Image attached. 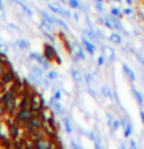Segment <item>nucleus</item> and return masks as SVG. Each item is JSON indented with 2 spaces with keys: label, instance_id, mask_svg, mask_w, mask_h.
Wrapping results in <instances>:
<instances>
[{
  "label": "nucleus",
  "instance_id": "obj_9",
  "mask_svg": "<svg viewBox=\"0 0 144 149\" xmlns=\"http://www.w3.org/2000/svg\"><path fill=\"white\" fill-rule=\"evenodd\" d=\"M32 57H35V58H37V61H38L39 64H42V65H44V67H48V63H45V61H44V58L41 57L39 54H34Z\"/></svg>",
  "mask_w": 144,
  "mask_h": 149
},
{
  "label": "nucleus",
  "instance_id": "obj_16",
  "mask_svg": "<svg viewBox=\"0 0 144 149\" xmlns=\"http://www.w3.org/2000/svg\"><path fill=\"white\" fill-rule=\"evenodd\" d=\"M65 121H66V131H67V132H70V131H72V125H70V123L67 121V118H66Z\"/></svg>",
  "mask_w": 144,
  "mask_h": 149
},
{
  "label": "nucleus",
  "instance_id": "obj_22",
  "mask_svg": "<svg viewBox=\"0 0 144 149\" xmlns=\"http://www.w3.org/2000/svg\"><path fill=\"white\" fill-rule=\"evenodd\" d=\"M0 8H1V1H0Z\"/></svg>",
  "mask_w": 144,
  "mask_h": 149
},
{
  "label": "nucleus",
  "instance_id": "obj_15",
  "mask_svg": "<svg viewBox=\"0 0 144 149\" xmlns=\"http://www.w3.org/2000/svg\"><path fill=\"white\" fill-rule=\"evenodd\" d=\"M18 45L21 46V47H22V49H24V47H28V42H27V40H20V42H18Z\"/></svg>",
  "mask_w": 144,
  "mask_h": 149
},
{
  "label": "nucleus",
  "instance_id": "obj_4",
  "mask_svg": "<svg viewBox=\"0 0 144 149\" xmlns=\"http://www.w3.org/2000/svg\"><path fill=\"white\" fill-rule=\"evenodd\" d=\"M35 148H41V149H48V148H56L58 146V142L53 141V136H41V138H37L35 141Z\"/></svg>",
  "mask_w": 144,
  "mask_h": 149
},
{
  "label": "nucleus",
  "instance_id": "obj_11",
  "mask_svg": "<svg viewBox=\"0 0 144 149\" xmlns=\"http://www.w3.org/2000/svg\"><path fill=\"white\" fill-rule=\"evenodd\" d=\"M69 6L73 7V8H77V7L80 6L79 0H69Z\"/></svg>",
  "mask_w": 144,
  "mask_h": 149
},
{
  "label": "nucleus",
  "instance_id": "obj_10",
  "mask_svg": "<svg viewBox=\"0 0 144 149\" xmlns=\"http://www.w3.org/2000/svg\"><path fill=\"white\" fill-rule=\"evenodd\" d=\"M52 103H53V107H55L56 110L59 111V113H65V110H63V107L60 106V103H59V102H55V100H53Z\"/></svg>",
  "mask_w": 144,
  "mask_h": 149
},
{
  "label": "nucleus",
  "instance_id": "obj_7",
  "mask_svg": "<svg viewBox=\"0 0 144 149\" xmlns=\"http://www.w3.org/2000/svg\"><path fill=\"white\" fill-rule=\"evenodd\" d=\"M123 71H124V74L127 75V78H129L130 81H134V79H136V75H134V74H133V71L129 68V65L123 64Z\"/></svg>",
  "mask_w": 144,
  "mask_h": 149
},
{
  "label": "nucleus",
  "instance_id": "obj_2",
  "mask_svg": "<svg viewBox=\"0 0 144 149\" xmlns=\"http://www.w3.org/2000/svg\"><path fill=\"white\" fill-rule=\"evenodd\" d=\"M35 113H34L30 107H20L18 110L15 111V114H14V118H15V121L18 124H21L22 127H24V124L34 116Z\"/></svg>",
  "mask_w": 144,
  "mask_h": 149
},
{
  "label": "nucleus",
  "instance_id": "obj_21",
  "mask_svg": "<svg viewBox=\"0 0 144 149\" xmlns=\"http://www.w3.org/2000/svg\"><path fill=\"white\" fill-rule=\"evenodd\" d=\"M141 120H143V123H144V111H141Z\"/></svg>",
  "mask_w": 144,
  "mask_h": 149
},
{
  "label": "nucleus",
  "instance_id": "obj_12",
  "mask_svg": "<svg viewBox=\"0 0 144 149\" xmlns=\"http://www.w3.org/2000/svg\"><path fill=\"white\" fill-rule=\"evenodd\" d=\"M134 96H136V99H137V102L140 104H143V96L140 95V92H137V91H134Z\"/></svg>",
  "mask_w": 144,
  "mask_h": 149
},
{
  "label": "nucleus",
  "instance_id": "obj_17",
  "mask_svg": "<svg viewBox=\"0 0 144 149\" xmlns=\"http://www.w3.org/2000/svg\"><path fill=\"white\" fill-rule=\"evenodd\" d=\"M72 74H73V77L76 78L77 81H80V79H81V77H80L79 74H77V71H76V70H73V71H72Z\"/></svg>",
  "mask_w": 144,
  "mask_h": 149
},
{
  "label": "nucleus",
  "instance_id": "obj_5",
  "mask_svg": "<svg viewBox=\"0 0 144 149\" xmlns=\"http://www.w3.org/2000/svg\"><path fill=\"white\" fill-rule=\"evenodd\" d=\"M38 114L42 117V120H44V121H46V123H48V121H52V120H55L53 113H52V110H51L49 107H44V109H42Z\"/></svg>",
  "mask_w": 144,
  "mask_h": 149
},
{
  "label": "nucleus",
  "instance_id": "obj_1",
  "mask_svg": "<svg viewBox=\"0 0 144 149\" xmlns=\"http://www.w3.org/2000/svg\"><path fill=\"white\" fill-rule=\"evenodd\" d=\"M42 125H44V120H42V117L38 114V113H35L25 124H24V128L27 131V135L30 134V132H32V131L38 130V128H42Z\"/></svg>",
  "mask_w": 144,
  "mask_h": 149
},
{
  "label": "nucleus",
  "instance_id": "obj_19",
  "mask_svg": "<svg viewBox=\"0 0 144 149\" xmlns=\"http://www.w3.org/2000/svg\"><path fill=\"white\" fill-rule=\"evenodd\" d=\"M49 77H51V78H55V77H56V74H55V72H51V74H49Z\"/></svg>",
  "mask_w": 144,
  "mask_h": 149
},
{
  "label": "nucleus",
  "instance_id": "obj_18",
  "mask_svg": "<svg viewBox=\"0 0 144 149\" xmlns=\"http://www.w3.org/2000/svg\"><path fill=\"white\" fill-rule=\"evenodd\" d=\"M119 11L118 10H116V8H113V10H112V15H115V17H120V15H119Z\"/></svg>",
  "mask_w": 144,
  "mask_h": 149
},
{
  "label": "nucleus",
  "instance_id": "obj_6",
  "mask_svg": "<svg viewBox=\"0 0 144 149\" xmlns=\"http://www.w3.org/2000/svg\"><path fill=\"white\" fill-rule=\"evenodd\" d=\"M45 57L48 60H51V58H56V52H55V49H53L52 46H45Z\"/></svg>",
  "mask_w": 144,
  "mask_h": 149
},
{
  "label": "nucleus",
  "instance_id": "obj_3",
  "mask_svg": "<svg viewBox=\"0 0 144 149\" xmlns=\"http://www.w3.org/2000/svg\"><path fill=\"white\" fill-rule=\"evenodd\" d=\"M44 107H45V104H44L42 96H41L39 93H37V92H32L31 93V99H30V109L34 113H39Z\"/></svg>",
  "mask_w": 144,
  "mask_h": 149
},
{
  "label": "nucleus",
  "instance_id": "obj_8",
  "mask_svg": "<svg viewBox=\"0 0 144 149\" xmlns=\"http://www.w3.org/2000/svg\"><path fill=\"white\" fill-rule=\"evenodd\" d=\"M83 43H84V46H85V49H87V50H88V52L91 53H94V46L91 45V43H90V42H88V40H87V39H83Z\"/></svg>",
  "mask_w": 144,
  "mask_h": 149
},
{
  "label": "nucleus",
  "instance_id": "obj_20",
  "mask_svg": "<svg viewBox=\"0 0 144 149\" xmlns=\"http://www.w3.org/2000/svg\"><path fill=\"white\" fill-rule=\"evenodd\" d=\"M124 14H131V10H129V8H127V10H124Z\"/></svg>",
  "mask_w": 144,
  "mask_h": 149
},
{
  "label": "nucleus",
  "instance_id": "obj_14",
  "mask_svg": "<svg viewBox=\"0 0 144 149\" xmlns=\"http://www.w3.org/2000/svg\"><path fill=\"white\" fill-rule=\"evenodd\" d=\"M32 71H34V74H37L38 77H41V75H42V71H41V68H39V67H34V68H32Z\"/></svg>",
  "mask_w": 144,
  "mask_h": 149
},
{
  "label": "nucleus",
  "instance_id": "obj_13",
  "mask_svg": "<svg viewBox=\"0 0 144 149\" xmlns=\"http://www.w3.org/2000/svg\"><path fill=\"white\" fill-rule=\"evenodd\" d=\"M111 39L113 40V42H116V43H120V42H122L120 36H119V35H116V33H113V35L111 36Z\"/></svg>",
  "mask_w": 144,
  "mask_h": 149
}]
</instances>
